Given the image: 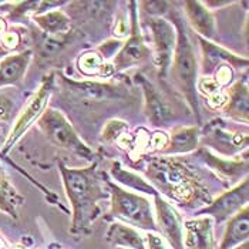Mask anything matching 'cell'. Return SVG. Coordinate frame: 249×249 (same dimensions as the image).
<instances>
[{"mask_svg": "<svg viewBox=\"0 0 249 249\" xmlns=\"http://www.w3.org/2000/svg\"><path fill=\"white\" fill-rule=\"evenodd\" d=\"M249 238V208L245 207L242 211L233 215L227 221V228L218 249H233L245 242Z\"/></svg>", "mask_w": 249, "mask_h": 249, "instance_id": "15", "label": "cell"}, {"mask_svg": "<svg viewBox=\"0 0 249 249\" xmlns=\"http://www.w3.org/2000/svg\"><path fill=\"white\" fill-rule=\"evenodd\" d=\"M233 249H249L248 242H245V244H242V245H239V247H236V248Z\"/></svg>", "mask_w": 249, "mask_h": 249, "instance_id": "30", "label": "cell"}, {"mask_svg": "<svg viewBox=\"0 0 249 249\" xmlns=\"http://www.w3.org/2000/svg\"><path fill=\"white\" fill-rule=\"evenodd\" d=\"M144 244H145V249H171L158 232H145Z\"/></svg>", "mask_w": 249, "mask_h": 249, "instance_id": "26", "label": "cell"}, {"mask_svg": "<svg viewBox=\"0 0 249 249\" xmlns=\"http://www.w3.org/2000/svg\"><path fill=\"white\" fill-rule=\"evenodd\" d=\"M58 170L71 205L70 233L74 238L87 236L101 213L100 202L110 194L104 191V181L97 171L96 162L87 168H69L63 161H58Z\"/></svg>", "mask_w": 249, "mask_h": 249, "instance_id": "1", "label": "cell"}, {"mask_svg": "<svg viewBox=\"0 0 249 249\" xmlns=\"http://www.w3.org/2000/svg\"><path fill=\"white\" fill-rule=\"evenodd\" d=\"M224 114L238 123L248 124L249 118V93L248 81L242 78L230 89L228 103L224 107Z\"/></svg>", "mask_w": 249, "mask_h": 249, "instance_id": "14", "label": "cell"}, {"mask_svg": "<svg viewBox=\"0 0 249 249\" xmlns=\"http://www.w3.org/2000/svg\"><path fill=\"white\" fill-rule=\"evenodd\" d=\"M106 185L111 198L107 218L120 219L123 224L127 222V225L133 227L135 230L157 232L153 205L148 198L137 192L128 191L117 185L111 179H107Z\"/></svg>", "mask_w": 249, "mask_h": 249, "instance_id": "3", "label": "cell"}, {"mask_svg": "<svg viewBox=\"0 0 249 249\" xmlns=\"http://www.w3.org/2000/svg\"><path fill=\"white\" fill-rule=\"evenodd\" d=\"M78 69L86 76L97 74L103 69L101 57L97 56L96 53H86V54H83L81 57L78 58Z\"/></svg>", "mask_w": 249, "mask_h": 249, "instance_id": "24", "label": "cell"}, {"mask_svg": "<svg viewBox=\"0 0 249 249\" xmlns=\"http://www.w3.org/2000/svg\"><path fill=\"white\" fill-rule=\"evenodd\" d=\"M13 100L6 94H0V123L7 121L13 111Z\"/></svg>", "mask_w": 249, "mask_h": 249, "instance_id": "27", "label": "cell"}, {"mask_svg": "<svg viewBox=\"0 0 249 249\" xmlns=\"http://www.w3.org/2000/svg\"><path fill=\"white\" fill-rule=\"evenodd\" d=\"M213 219L201 215L184 222V249H216Z\"/></svg>", "mask_w": 249, "mask_h": 249, "instance_id": "10", "label": "cell"}, {"mask_svg": "<svg viewBox=\"0 0 249 249\" xmlns=\"http://www.w3.org/2000/svg\"><path fill=\"white\" fill-rule=\"evenodd\" d=\"M201 155L205 158V161L208 160V162L211 165H216L218 170L221 173L228 174L230 179H235V178H241L242 173L247 174L248 171V160H245L244 162H236V161H221L216 157H212L211 154H208L205 150L201 151Z\"/></svg>", "mask_w": 249, "mask_h": 249, "instance_id": "23", "label": "cell"}, {"mask_svg": "<svg viewBox=\"0 0 249 249\" xmlns=\"http://www.w3.org/2000/svg\"><path fill=\"white\" fill-rule=\"evenodd\" d=\"M53 86H54V74L52 73L43 80L41 86L38 87L37 93L27 103V106L24 107V110L19 115V118L16 120L10 134L7 135V140L4 141L3 150L0 151L4 158H7L6 157L7 153L15 147V144L21 138V135L24 134L30 128V125L35 121H37L41 114L44 113V110L47 108V103H49L52 93H53Z\"/></svg>", "mask_w": 249, "mask_h": 249, "instance_id": "5", "label": "cell"}, {"mask_svg": "<svg viewBox=\"0 0 249 249\" xmlns=\"http://www.w3.org/2000/svg\"><path fill=\"white\" fill-rule=\"evenodd\" d=\"M32 60V52L26 50L18 54L6 56L0 61V87L13 86L23 80Z\"/></svg>", "mask_w": 249, "mask_h": 249, "instance_id": "16", "label": "cell"}, {"mask_svg": "<svg viewBox=\"0 0 249 249\" xmlns=\"http://www.w3.org/2000/svg\"><path fill=\"white\" fill-rule=\"evenodd\" d=\"M33 20L47 36L64 35L70 30V18L58 9L33 16Z\"/></svg>", "mask_w": 249, "mask_h": 249, "instance_id": "21", "label": "cell"}, {"mask_svg": "<svg viewBox=\"0 0 249 249\" xmlns=\"http://www.w3.org/2000/svg\"><path fill=\"white\" fill-rule=\"evenodd\" d=\"M106 241L115 248L145 249L144 236L138 232V230L117 221L110 224L106 232Z\"/></svg>", "mask_w": 249, "mask_h": 249, "instance_id": "17", "label": "cell"}, {"mask_svg": "<svg viewBox=\"0 0 249 249\" xmlns=\"http://www.w3.org/2000/svg\"><path fill=\"white\" fill-rule=\"evenodd\" d=\"M124 128H125V124L124 123H121V121H111V123H108L107 128L104 130L103 138L107 140V141H113V140H115V137L120 134Z\"/></svg>", "mask_w": 249, "mask_h": 249, "instance_id": "28", "label": "cell"}, {"mask_svg": "<svg viewBox=\"0 0 249 249\" xmlns=\"http://www.w3.org/2000/svg\"><path fill=\"white\" fill-rule=\"evenodd\" d=\"M7 248V244H6V241L0 236V249H6Z\"/></svg>", "mask_w": 249, "mask_h": 249, "instance_id": "29", "label": "cell"}, {"mask_svg": "<svg viewBox=\"0 0 249 249\" xmlns=\"http://www.w3.org/2000/svg\"><path fill=\"white\" fill-rule=\"evenodd\" d=\"M137 83H140L144 98H145V114L154 127H165L173 121L174 115L168 103L161 97L158 90L142 76H137Z\"/></svg>", "mask_w": 249, "mask_h": 249, "instance_id": "11", "label": "cell"}, {"mask_svg": "<svg viewBox=\"0 0 249 249\" xmlns=\"http://www.w3.org/2000/svg\"><path fill=\"white\" fill-rule=\"evenodd\" d=\"M184 6L187 19L191 23L194 30H196V33L199 35L198 37L205 38L208 41L218 37L215 18L202 1H185Z\"/></svg>", "mask_w": 249, "mask_h": 249, "instance_id": "13", "label": "cell"}, {"mask_svg": "<svg viewBox=\"0 0 249 249\" xmlns=\"http://www.w3.org/2000/svg\"><path fill=\"white\" fill-rule=\"evenodd\" d=\"M38 127L43 130L46 137L56 144L70 153L76 154L81 158L93 160L94 154L84 144V141L77 135L71 124L67 118L54 108H46L44 113L37 120Z\"/></svg>", "mask_w": 249, "mask_h": 249, "instance_id": "4", "label": "cell"}, {"mask_svg": "<svg viewBox=\"0 0 249 249\" xmlns=\"http://www.w3.org/2000/svg\"><path fill=\"white\" fill-rule=\"evenodd\" d=\"M199 141V131L196 127H179L174 130L170 142L162 150V154H187L196 150Z\"/></svg>", "mask_w": 249, "mask_h": 249, "instance_id": "19", "label": "cell"}, {"mask_svg": "<svg viewBox=\"0 0 249 249\" xmlns=\"http://www.w3.org/2000/svg\"><path fill=\"white\" fill-rule=\"evenodd\" d=\"M173 26L177 32V43L171 61V73L174 81L182 96L185 97L194 114L196 115V121H201L199 115V100H198V61L195 56V50L185 24L179 16L174 15Z\"/></svg>", "mask_w": 249, "mask_h": 249, "instance_id": "2", "label": "cell"}, {"mask_svg": "<svg viewBox=\"0 0 249 249\" xmlns=\"http://www.w3.org/2000/svg\"><path fill=\"white\" fill-rule=\"evenodd\" d=\"M3 30H4V24L1 23V20H0V35L3 33Z\"/></svg>", "mask_w": 249, "mask_h": 249, "instance_id": "32", "label": "cell"}, {"mask_svg": "<svg viewBox=\"0 0 249 249\" xmlns=\"http://www.w3.org/2000/svg\"><path fill=\"white\" fill-rule=\"evenodd\" d=\"M64 83L70 87L77 96L86 97L90 100H107V98H120L123 97L121 90L108 83H97V81H71L64 78Z\"/></svg>", "mask_w": 249, "mask_h": 249, "instance_id": "18", "label": "cell"}, {"mask_svg": "<svg viewBox=\"0 0 249 249\" xmlns=\"http://www.w3.org/2000/svg\"><path fill=\"white\" fill-rule=\"evenodd\" d=\"M154 210L157 232H160L171 249H184V219L178 211L160 195L154 196Z\"/></svg>", "mask_w": 249, "mask_h": 249, "instance_id": "8", "label": "cell"}, {"mask_svg": "<svg viewBox=\"0 0 249 249\" xmlns=\"http://www.w3.org/2000/svg\"><path fill=\"white\" fill-rule=\"evenodd\" d=\"M248 198L249 181L248 178H245L238 185L231 188L230 191L219 195L215 201H212L210 205L198 210L196 216H201V215L211 216L213 222H216V224L227 222L233 215H236L245 207H248Z\"/></svg>", "mask_w": 249, "mask_h": 249, "instance_id": "6", "label": "cell"}, {"mask_svg": "<svg viewBox=\"0 0 249 249\" xmlns=\"http://www.w3.org/2000/svg\"><path fill=\"white\" fill-rule=\"evenodd\" d=\"M199 38V44H201V50H202V71H204V74L215 73L221 64H230L232 69L248 67L249 61L247 57L236 56L205 38Z\"/></svg>", "mask_w": 249, "mask_h": 249, "instance_id": "12", "label": "cell"}, {"mask_svg": "<svg viewBox=\"0 0 249 249\" xmlns=\"http://www.w3.org/2000/svg\"><path fill=\"white\" fill-rule=\"evenodd\" d=\"M24 204V198L12 185L4 171L0 168V211L12 218L19 216V208Z\"/></svg>", "mask_w": 249, "mask_h": 249, "instance_id": "20", "label": "cell"}, {"mask_svg": "<svg viewBox=\"0 0 249 249\" xmlns=\"http://www.w3.org/2000/svg\"><path fill=\"white\" fill-rule=\"evenodd\" d=\"M137 4L138 3H135V1L130 3V7H131V33H130L128 40L124 44H121L120 50L115 53V57L113 60L114 71H123V70H127L133 66H138L151 56V50L145 44L144 37L141 35V30H140V26H138L137 12H135Z\"/></svg>", "mask_w": 249, "mask_h": 249, "instance_id": "7", "label": "cell"}, {"mask_svg": "<svg viewBox=\"0 0 249 249\" xmlns=\"http://www.w3.org/2000/svg\"><path fill=\"white\" fill-rule=\"evenodd\" d=\"M0 158H1V160H4V161H6V162H7V164L10 165V167H13L15 170H18V171H19V173L21 174L23 177H26V178H27V179H29V181H30V182L33 184V185H36L38 190L43 192L44 195H46V198H47V199H49V201H50L52 204H57V196H56V195H54L53 192L49 191L47 188H44V187H43L41 184H38L37 181H36V179H35V178H33L32 175H29V174L26 173L24 170H21V168H20V167L18 165V164H16V162H13L12 160H7V158H4V157L1 155V153H0Z\"/></svg>", "mask_w": 249, "mask_h": 249, "instance_id": "25", "label": "cell"}, {"mask_svg": "<svg viewBox=\"0 0 249 249\" xmlns=\"http://www.w3.org/2000/svg\"><path fill=\"white\" fill-rule=\"evenodd\" d=\"M111 175L114 178L115 181H118L120 184L123 185H127L130 187L133 191L135 192H144V194H148V195H153V196H157L160 195L158 191L154 188L153 185L147 184L142 178H140L137 174L130 173L127 170H124L121 167L120 162H114L113 167H111Z\"/></svg>", "mask_w": 249, "mask_h": 249, "instance_id": "22", "label": "cell"}, {"mask_svg": "<svg viewBox=\"0 0 249 249\" xmlns=\"http://www.w3.org/2000/svg\"><path fill=\"white\" fill-rule=\"evenodd\" d=\"M7 54V50H3V49H0V57H3V56H6Z\"/></svg>", "mask_w": 249, "mask_h": 249, "instance_id": "31", "label": "cell"}, {"mask_svg": "<svg viewBox=\"0 0 249 249\" xmlns=\"http://www.w3.org/2000/svg\"><path fill=\"white\" fill-rule=\"evenodd\" d=\"M151 29L154 47H155V64L161 77L167 76L177 43V32L173 23L164 18H153L148 23Z\"/></svg>", "mask_w": 249, "mask_h": 249, "instance_id": "9", "label": "cell"}]
</instances>
